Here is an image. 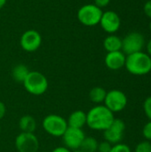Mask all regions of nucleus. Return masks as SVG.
Wrapping results in <instances>:
<instances>
[{
	"label": "nucleus",
	"mask_w": 151,
	"mask_h": 152,
	"mask_svg": "<svg viewBox=\"0 0 151 152\" xmlns=\"http://www.w3.org/2000/svg\"><path fill=\"white\" fill-rule=\"evenodd\" d=\"M44 131L50 136L58 138L61 137L69 127L67 119L58 114H49L42 121Z\"/></svg>",
	"instance_id": "nucleus-4"
},
{
	"label": "nucleus",
	"mask_w": 151,
	"mask_h": 152,
	"mask_svg": "<svg viewBox=\"0 0 151 152\" xmlns=\"http://www.w3.org/2000/svg\"><path fill=\"white\" fill-rule=\"evenodd\" d=\"M103 47L108 53L121 51L122 50V39L114 34L109 35L103 40Z\"/></svg>",
	"instance_id": "nucleus-16"
},
{
	"label": "nucleus",
	"mask_w": 151,
	"mask_h": 152,
	"mask_svg": "<svg viewBox=\"0 0 151 152\" xmlns=\"http://www.w3.org/2000/svg\"><path fill=\"white\" fill-rule=\"evenodd\" d=\"M111 0H93V4L98 6L99 8L102 9L106 6H108Z\"/></svg>",
	"instance_id": "nucleus-25"
},
{
	"label": "nucleus",
	"mask_w": 151,
	"mask_h": 152,
	"mask_svg": "<svg viewBox=\"0 0 151 152\" xmlns=\"http://www.w3.org/2000/svg\"><path fill=\"white\" fill-rule=\"evenodd\" d=\"M107 91L101 86H94L89 92V99L95 105L102 104L104 102Z\"/></svg>",
	"instance_id": "nucleus-18"
},
{
	"label": "nucleus",
	"mask_w": 151,
	"mask_h": 152,
	"mask_svg": "<svg viewBox=\"0 0 151 152\" xmlns=\"http://www.w3.org/2000/svg\"><path fill=\"white\" fill-rule=\"evenodd\" d=\"M0 18H1V15H0Z\"/></svg>",
	"instance_id": "nucleus-34"
},
{
	"label": "nucleus",
	"mask_w": 151,
	"mask_h": 152,
	"mask_svg": "<svg viewBox=\"0 0 151 152\" xmlns=\"http://www.w3.org/2000/svg\"><path fill=\"white\" fill-rule=\"evenodd\" d=\"M103 12L94 4H86L82 5L77 13L78 21L86 27H93L100 23Z\"/></svg>",
	"instance_id": "nucleus-5"
},
{
	"label": "nucleus",
	"mask_w": 151,
	"mask_h": 152,
	"mask_svg": "<svg viewBox=\"0 0 151 152\" xmlns=\"http://www.w3.org/2000/svg\"><path fill=\"white\" fill-rule=\"evenodd\" d=\"M146 47H147V53L151 57V38L148 41Z\"/></svg>",
	"instance_id": "nucleus-29"
},
{
	"label": "nucleus",
	"mask_w": 151,
	"mask_h": 152,
	"mask_svg": "<svg viewBox=\"0 0 151 152\" xmlns=\"http://www.w3.org/2000/svg\"><path fill=\"white\" fill-rule=\"evenodd\" d=\"M22 85L29 94L35 96L43 95L49 87L47 77L43 73L36 70H30Z\"/></svg>",
	"instance_id": "nucleus-3"
},
{
	"label": "nucleus",
	"mask_w": 151,
	"mask_h": 152,
	"mask_svg": "<svg viewBox=\"0 0 151 152\" xmlns=\"http://www.w3.org/2000/svg\"><path fill=\"white\" fill-rule=\"evenodd\" d=\"M14 146L18 152H37L40 144L35 133L20 132L15 137Z\"/></svg>",
	"instance_id": "nucleus-8"
},
{
	"label": "nucleus",
	"mask_w": 151,
	"mask_h": 152,
	"mask_svg": "<svg viewBox=\"0 0 151 152\" xmlns=\"http://www.w3.org/2000/svg\"><path fill=\"white\" fill-rule=\"evenodd\" d=\"M19 129L23 133H35L37 128V122L31 115H24L20 118L18 122Z\"/></svg>",
	"instance_id": "nucleus-15"
},
{
	"label": "nucleus",
	"mask_w": 151,
	"mask_h": 152,
	"mask_svg": "<svg viewBox=\"0 0 151 152\" xmlns=\"http://www.w3.org/2000/svg\"><path fill=\"white\" fill-rule=\"evenodd\" d=\"M85 134L83 129L68 127L63 135L61 137L62 140L63 146L73 151L80 149V146L85 138Z\"/></svg>",
	"instance_id": "nucleus-9"
},
{
	"label": "nucleus",
	"mask_w": 151,
	"mask_h": 152,
	"mask_svg": "<svg viewBox=\"0 0 151 152\" xmlns=\"http://www.w3.org/2000/svg\"><path fill=\"white\" fill-rule=\"evenodd\" d=\"M111 148H112V144H110L109 142L104 140L103 142H99L97 152H110Z\"/></svg>",
	"instance_id": "nucleus-24"
},
{
	"label": "nucleus",
	"mask_w": 151,
	"mask_h": 152,
	"mask_svg": "<svg viewBox=\"0 0 151 152\" xmlns=\"http://www.w3.org/2000/svg\"><path fill=\"white\" fill-rule=\"evenodd\" d=\"M149 28H150V32H151V20H150V25H149Z\"/></svg>",
	"instance_id": "nucleus-32"
},
{
	"label": "nucleus",
	"mask_w": 151,
	"mask_h": 152,
	"mask_svg": "<svg viewBox=\"0 0 151 152\" xmlns=\"http://www.w3.org/2000/svg\"><path fill=\"white\" fill-rule=\"evenodd\" d=\"M125 67L133 76H144L151 71V57L144 52L126 55Z\"/></svg>",
	"instance_id": "nucleus-2"
},
{
	"label": "nucleus",
	"mask_w": 151,
	"mask_h": 152,
	"mask_svg": "<svg viewBox=\"0 0 151 152\" xmlns=\"http://www.w3.org/2000/svg\"><path fill=\"white\" fill-rule=\"evenodd\" d=\"M114 119V113L104 104L94 105L86 112V126L93 131H105Z\"/></svg>",
	"instance_id": "nucleus-1"
},
{
	"label": "nucleus",
	"mask_w": 151,
	"mask_h": 152,
	"mask_svg": "<svg viewBox=\"0 0 151 152\" xmlns=\"http://www.w3.org/2000/svg\"><path fill=\"white\" fill-rule=\"evenodd\" d=\"M126 55L122 51L108 53L104 59L106 67L110 70H118L125 67Z\"/></svg>",
	"instance_id": "nucleus-13"
},
{
	"label": "nucleus",
	"mask_w": 151,
	"mask_h": 152,
	"mask_svg": "<svg viewBox=\"0 0 151 152\" xmlns=\"http://www.w3.org/2000/svg\"><path fill=\"white\" fill-rule=\"evenodd\" d=\"M67 123L69 127L83 129V127L86 126V112L81 110H74L68 117Z\"/></svg>",
	"instance_id": "nucleus-14"
},
{
	"label": "nucleus",
	"mask_w": 151,
	"mask_h": 152,
	"mask_svg": "<svg viewBox=\"0 0 151 152\" xmlns=\"http://www.w3.org/2000/svg\"><path fill=\"white\" fill-rule=\"evenodd\" d=\"M29 71L30 70L25 64L22 63L17 64L12 69V77L16 83L22 84L25 78L27 77L28 74L29 73Z\"/></svg>",
	"instance_id": "nucleus-17"
},
{
	"label": "nucleus",
	"mask_w": 151,
	"mask_h": 152,
	"mask_svg": "<svg viewBox=\"0 0 151 152\" xmlns=\"http://www.w3.org/2000/svg\"><path fill=\"white\" fill-rule=\"evenodd\" d=\"M143 111L146 117L151 120V95L147 97L143 102Z\"/></svg>",
	"instance_id": "nucleus-22"
},
{
	"label": "nucleus",
	"mask_w": 151,
	"mask_h": 152,
	"mask_svg": "<svg viewBox=\"0 0 151 152\" xmlns=\"http://www.w3.org/2000/svg\"><path fill=\"white\" fill-rule=\"evenodd\" d=\"M128 99L126 94L117 89L107 92L103 104L113 113L123 111L127 106Z\"/></svg>",
	"instance_id": "nucleus-6"
},
{
	"label": "nucleus",
	"mask_w": 151,
	"mask_h": 152,
	"mask_svg": "<svg viewBox=\"0 0 151 152\" xmlns=\"http://www.w3.org/2000/svg\"><path fill=\"white\" fill-rule=\"evenodd\" d=\"M145 46L144 36L137 31L128 33L122 39V52L125 55L142 52Z\"/></svg>",
	"instance_id": "nucleus-7"
},
{
	"label": "nucleus",
	"mask_w": 151,
	"mask_h": 152,
	"mask_svg": "<svg viewBox=\"0 0 151 152\" xmlns=\"http://www.w3.org/2000/svg\"><path fill=\"white\" fill-rule=\"evenodd\" d=\"M134 152H151V142L145 140L139 142L134 149Z\"/></svg>",
	"instance_id": "nucleus-20"
},
{
	"label": "nucleus",
	"mask_w": 151,
	"mask_h": 152,
	"mask_svg": "<svg viewBox=\"0 0 151 152\" xmlns=\"http://www.w3.org/2000/svg\"><path fill=\"white\" fill-rule=\"evenodd\" d=\"M125 131V123L120 118H115L112 124L103 131L104 140L114 145L121 142Z\"/></svg>",
	"instance_id": "nucleus-11"
},
{
	"label": "nucleus",
	"mask_w": 151,
	"mask_h": 152,
	"mask_svg": "<svg viewBox=\"0 0 151 152\" xmlns=\"http://www.w3.org/2000/svg\"><path fill=\"white\" fill-rule=\"evenodd\" d=\"M51 152H72L71 151H69V149H67L66 147L64 146H59V147H56L54 148Z\"/></svg>",
	"instance_id": "nucleus-28"
},
{
	"label": "nucleus",
	"mask_w": 151,
	"mask_h": 152,
	"mask_svg": "<svg viewBox=\"0 0 151 152\" xmlns=\"http://www.w3.org/2000/svg\"><path fill=\"white\" fill-rule=\"evenodd\" d=\"M99 24L105 32L111 35L119 30L121 26V19L116 12L109 10L103 12Z\"/></svg>",
	"instance_id": "nucleus-12"
},
{
	"label": "nucleus",
	"mask_w": 151,
	"mask_h": 152,
	"mask_svg": "<svg viewBox=\"0 0 151 152\" xmlns=\"http://www.w3.org/2000/svg\"><path fill=\"white\" fill-rule=\"evenodd\" d=\"M6 2H7V0H0V10L5 5Z\"/></svg>",
	"instance_id": "nucleus-30"
},
{
	"label": "nucleus",
	"mask_w": 151,
	"mask_h": 152,
	"mask_svg": "<svg viewBox=\"0 0 151 152\" xmlns=\"http://www.w3.org/2000/svg\"><path fill=\"white\" fill-rule=\"evenodd\" d=\"M5 114H6V106L2 101H0V121L4 118Z\"/></svg>",
	"instance_id": "nucleus-27"
},
{
	"label": "nucleus",
	"mask_w": 151,
	"mask_h": 152,
	"mask_svg": "<svg viewBox=\"0 0 151 152\" xmlns=\"http://www.w3.org/2000/svg\"><path fill=\"white\" fill-rule=\"evenodd\" d=\"M110 152H132V151H131V148L127 144L119 142V143L112 145Z\"/></svg>",
	"instance_id": "nucleus-21"
},
{
	"label": "nucleus",
	"mask_w": 151,
	"mask_h": 152,
	"mask_svg": "<svg viewBox=\"0 0 151 152\" xmlns=\"http://www.w3.org/2000/svg\"><path fill=\"white\" fill-rule=\"evenodd\" d=\"M72 152H83L80 149H78V150H76V151H73Z\"/></svg>",
	"instance_id": "nucleus-31"
},
{
	"label": "nucleus",
	"mask_w": 151,
	"mask_h": 152,
	"mask_svg": "<svg viewBox=\"0 0 151 152\" xmlns=\"http://www.w3.org/2000/svg\"><path fill=\"white\" fill-rule=\"evenodd\" d=\"M1 132H2V127H1V125H0V134H1Z\"/></svg>",
	"instance_id": "nucleus-33"
},
{
	"label": "nucleus",
	"mask_w": 151,
	"mask_h": 152,
	"mask_svg": "<svg viewBox=\"0 0 151 152\" xmlns=\"http://www.w3.org/2000/svg\"><path fill=\"white\" fill-rule=\"evenodd\" d=\"M143 11H144V13L151 19V0H148L145 4H144V6H143Z\"/></svg>",
	"instance_id": "nucleus-26"
},
{
	"label": "nucleus",
	"mask_w": 151,
	"mask_h": 152,
	"mask_svg": "<svg viewBox=\"0 0 151 152\" xmlns=\"http://www.w3.org/2000/svg\"><path fill=\"white\" fill-rule=\"evenodd\" d=\"M42 45V36L35 29L26 30L20 38V45L27 53H34Z\"/></svg>",
	"instance_id": "nucleus-10"
},
{
	"label": "nucleus",
	"mask_w": 151,
	"mask_h": 152,
	"mask_svg": "<svg viewBox=\"0 0 151 152\" xmlns=\"http://www.w3.org/2000/svg\"><path fill=\"white\" fill-rule=\"evenodd\" d=\"M99 142L93 136H85L84 139L80 150L83 152H97Z\"/></svg>",
	"instance_id": "nucleus-19"
},
{
	"label": "nucleus",
	"mask_w": 151,
	"mask_h": 152,
	"mask_svg": "<svg viewBox=\"0 0 151 152\" xmlns=\"http://www.w3.org/2000/svg\"><path fill=\"white\" fill-rule=\"evenodd\" d=\"M142 135L146 141L151 142V120L144 125L142 128Z\"/></svg>",
	"instance_id": "nucleus-23"
}]
</instances>
